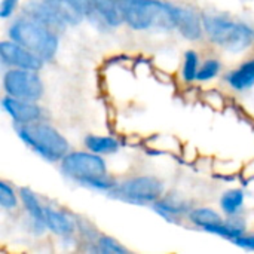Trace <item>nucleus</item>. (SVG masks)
<instances>
[{
	"mask_svg": "<svg viewBox=\"0 0 254 254\" xmlns=\"http://www.w3.org/2000/svg\"><path fill=\"white\" fill-rule=\"evenodd\" d=\"M19 198H21V201H22L27 213L30 214L31 220L34 223V228L42 232L46 228L45 226V222H43V205L37 199L36 193L31 192L27 188H21L19 189Z\"/></svg>",
	"mask_w": 254,
	"mask_h": 254,
	"instance_id": "nucleus-15",
	"label": "nucleus"
},
{
	"mask_svg": "<svg viewBox=\"0 0 254 254\" xmlns=\"http://www.w3.org/2000/svg\"><path fill=\"white\" fill-rule=\"evenodd\" d=\"M228 83L237 91H246L254 85V58L244 61L238 68L226 76Z\"/></svg>",
	"mask_w": 254,
	"mask_h": 254,
	"instance_id": "nucleus-14",
	"label": "nucleus"
},
{
	"mask_svg": "<svg viewBox=\"0 0 254 254\" xmlns=\"http://www.w3.org/2000/svg\"><path fill=\"white\" fill-rule=\"evenodd\" d=\"M88 18L100 27H119L124 22L119 0H94V7Z\"/></svg>",
	"mask_w": 254,
	"mask_h": 254,
	"instance_id": "nucleus-11",
	"label": "nucleus"
},
{
	"mask_svg": "<svg viewBox=\"0 0 254 254\" xmlns=\"http://www.w3.org/2000/svg\"><path fill=\"white\" fill-rule=\"evenodd\" d=\"M18 137L37 155L49 162L63 161L68 153V141L65 137L46 122H31L16 127Z\"/></svg>",
	"mask_w": 254,
	"mask_h": 254,
	"instance_id": "nucleus-4",
	"label": "nucleus"
},
{
	"mask_svg": "<svg viewBox=\"0 0 254 254\" xmlns=\"http://www.w3.org/2000/svg\"><path fill=\"white\" fill-rule=\"evenodd\" d=\"M1 63L10 68H25V70H40L43 60L34 52L28 51L22 45L13 40H3L0 43Z\"/></svg>",
	"mask_w": 254,
	"mask_h": 254,
	"instance_id": "nucleus-8",
	"label": "nucleus"
},
{
	"mask_svg": "<svg viewBox=\"0 0 254 254\" xmlns=\"http://www.w3.org/2000/svg\"><path fill=\"white\" fill-rule=\"evenodd\" d=\"M3 88L6 95L27 101H39L43 95V83L36 70H7L3 76Z\"/></svg>",
	"mask_w": 254,
	"mask_h": 254,
	"instance_id": "nucleus-7",
	"label": "nucleus"
},
{
	"mask_svg": "<svg viewBox=\"0 0 254 254\" xmlns=\"http://www.w3.org/2000/svg\"><path fill=\"white\" fill-rule=\"evenodd\" d=\"M189 220L193 225H196L199 229L205 231V232H210L213 228H216V226L223 223V220H222L219 213H216L211 208H204V207L192 210L190 214H189Z\"/></svg>",
	"mask_w": 254,
	"mask_h": 254,
	"instance_id": "nucleus-16",
	"label": "nucleus"
},
{
	"mask_svg": "<svg viewBox=\"0 0 254 254\" xmlns=\"http://www.w3.org/2000/svg\"><path fill=\"white\" fill-rule=\"evenodd\" d=\"M220 205L226 214H237L244 205V192L241 189H231L225 192L220 199Z\"/></svg>",
	"mask_w": 254,
	"mask_h": 254,
	"instance_id": "nucleus-18",
	"label": "nucleus"
},
{
	"mask_svg": "<svg viewBox=\"0 0 254 254\" xmlns=\"http://www.w3.org/2000/svg\"><path fill=\"white\" fill-rule=\"evenodd\" d=\"M1 106L18 125L31 124L42 118V109L36 104V101H27L6 95L1 100Z\"/></svg>",
	"mask_w": 254,
	"mask_h": 254,
	"instance_id": "nucleus-10",
	"label": "nucleus"
},
{
	"mask_svg": "<svg viewBox=\"0 0 254 254\" xmlns=\"http://www.w3.org/2000/svg\"><path fill=\"white\" fill-rule=\"evenodd\" d=\"M68 3L82 15V16H86L91 13L92 7H94V0H68Z\"/></svg>",
	"mask_w": 254,
	"mask_h": 254,
	"instance_id": "nucleus-24",
	"label": "nucleus"
},
{
	"mask_svg": "<svg viewBox=\"0 0 254 254\" xmlns=\"http://www.w3.org/2000/svg\"><path fill=\"white\" fill-rule=\"evenodd\" d=\"M19 0H3L1 6H0V16L1 18H9L12 16L13 10L16 9Z\"/></svg>",
	"mask_w": 254,
	"mask_h": 254,
	"instance_id": "nucleus-25",
	"label": "nucleus"
},
{
	"mask_svg": "<svg viewBox=\"0 0 254 254\" xmlns=\"http://www.w3.org/2000/svg\"><path fill=\"white\" fill-rule=\"evenodd\" d=\"M0 205L3 210H13L18 207V195L6 182L0 183Z\"/></svg>",
	"mask_w": 254,
	"mask_h": 254,
	"instance_id": "nucleus-21",
	"label": "nucleus"
},
{
	"mask_svg": "<svg viewBox=\"0 0 254 254\" xmlns=\"http://www.w3.org/2000/svg\"><path fill=\"white\" fill-rule=\"evenodd\" d=\"M9 37L10 40L34 52L43 61H51L55 57L60 45L58 36L52 27L27 15L15 19L10 24Z\"/></svg>",
	"mask_w": 254,
	"mask_h": 254,
	"instance_id": "nucleus-1",
	"label": "nucleus"
},
{
	"mask_svg": "<svg viewBox=\"0 0 254 254\" xmlns=\"http://www.w3.org/2000/svg\"><path fill=\"white\" fill-rule=\"evenodd\" d=\"M234 244H237L238 247H243L246 250H254V235H250V237L241 235L237 240H234Z\"/></svg>",
	"mask_w": 254,
	"mask_h": 254,
	"instance_id": "nucleus-26",
	"label": "nucleus"
},
{
	"mask_svg": "<svg viewBox=\"0 0 254 254\" xmlns=\"http://www.w3.org/2000/svg\"><path fill=\"white\" fill-rule=\"evenodd\" d=\"M199 58L196 55L195 51H186L185 54V60H183V70H182V76L186 82H192L198 77V71H199Z\"/></svg>",
	"mask_w": 254,
	"mask_h": 254,
	"instance_id": "nucleus-19",
	"label": "nucleus"
},
{
	"mask_svg": "<svg viewBox=\"0 0 254 254\" xmlns=\"http://www.w3.org/2000/svg\"><path fill=\"white\" fill-rule=\"evenodd\" d=\"M202 98H204V101H205L210 107H213L214 110H222V109L225 107V98H223V95H222L217 89L205 91V92L202 94Z\"/></svg>",
	"mask_w": 254,
	"mask_h": 254,
	"instance_id": "nucleus-23",
	"label": "nucleus"
},
{
	"mask_svg": "<svg viewBox=\"0 0 254 254\" xmlns=\"http://www.w3.org/2000/svg\"><path fill=\"white\" fill-rule=\"evenodd\" d=\"M43 222L51 232L60 237H70L76 231L74 220L67 213L52 207H43Z\"/></svg>",
	"mask_w": 254,
	"mask_h": 254,
	"instance_id": "nucleus-13",
	"label": "nucleus"
},
{
	"mask_svg": "<svg viewBox=\"0 0 254 254\" xmlns=\"http://www.w3.org/2000/svg\"><path fill=\"white\" fill-rule=\"evenodd\" d=\"M24 13L52 28H60L65 25L57 15L49 0H28L24 6Z\"/></svg>",
	"mask_w": 254,
	"mask_h": 254,
	"instance_id": "nucleus-12",
	"label": "nucleus"
},
{
	"mask_svg": "<svg viewBox=\"0 0 254 254\" xmlns=\"http://www.w3.org/2000/svg\"><path fill=\"white\" fill-rule=\"evenodd\" d=\"M171 12H173L176 28L180 31V34L183 37H186L188 40H192V42L201 39L204 24H202L201 16L193 9L185 7V6H177V4L171 3Z\"/></svg>",
	"mask_w": 254,
	"mask_h": 254,
	"instance_id": "nucleus-9",
	"label": "nucleus"
},
{
	"mask_svg": "<svg viewBox=\"0 0 254 254\" xmlns=\"http://www.w3.org/2000/svg\"><path fill=\"white\" fill-rule=\"evenodd\" d=\"M95 252L101 254H127L128 253V250H127L121 243H118L115 238L107 237V235H101V237L97 240Z\"/></svg>",
	"mask_w": 254,
	"mask_h": 254,
	"instance_id": "nucleus-20",
	"label": "nucleus"
},
{
	"mask_svg": "<svg viewBox=\"0 0 254 254\" xmlns=\"http://www.w3.org/2000/svg\"><path fill=\"white\" fill-rule=\"evenodd\" d=\"M164 192V185L161 180L152 176H140L122 183H116L109 193L118 199L131 202V204H155L159 201Z\"/></svg>",
	"mask_w": 254,
	"mask_h": 254,
	"instance_id": "nucleus-6",
	"label": "nucleus"
},
{
	"mask_svg": "<svg viewBox=\"0 0 254 254\" xmlns=\"http://www.w3.org/2000/svg\"><path fill=\"white\" fill-rule=\"evenodd\" d=\"M220 73V63L217 60H207L202 63V65L199 67V71H198V80L201 82H207V80H211L214 79L217 74Z\"/></svg>",
	"mask_w": 254,
	"mask_h": 254,
	"instance_id": "nucleus-22",
	"label": "nucleus"
},
{
	"mask_svg": "<svg viewBox=\"0 0 254 254\" xmlns=\"http://www.w3.org/2000/svg\"><path fill=\"white\" fill-rule=\"evenodd\" d=\"M202 24L208 39L231 52H241L254 43V28L246 22L223 15H204Z\"/></svg>",
	"mask_w": 254,
	"mask_h": 254,
	"instance_id": "nucleus-5",
	"label": "nucleus"
},
{
	"mask_svg": "<svg viewBox=\"0 0 254 254\" xmlns=\"http://www.w3.org/2000/svg\"><path fill=\"white\" fill-rule=\"evenodd\" d=\"M61 171L68 179L92 189L109 192L116 185L107 176V165L104 159L91 150L68 152L61 161Z\"/></svg>",
	"mask_w": 254,
	"mask_h": 254,
	"instance_id": "nucleus-2",
	"label": "nucleus"
},
{
	"mask_svg": "<svg viewBox=\"0 0 254 254\" xmlns=\"http://www.w3.org/2000/svg\"><path fill=\"white\" fill-rule=\"evenodd\" d=\"M124 22L134 30L176 28L171 3L162 0H119Z\"/></svg>",
	"mask_w": 254,
	"mask_h": 254,
	"instance_id": "nucleus-3",
	"label": "nucleus"
},
{
	"mask_svg": "<svg viewBox=\"0 0 254 254\" xmlns=\"http://www.w3.org/2000/svg\"><path fill=\"white\" fill-rule=\"evenodd\" d=\"M85 146L88 150L98 155H110L118 152L121 147L119 141L109 135H88L85 138Z\"/></svg>",
	"mask_w": 254,
	"mask_h": 254,
	"instance_id": "nucleus-17",
	"label": "nucleus"
}]
</instances>
